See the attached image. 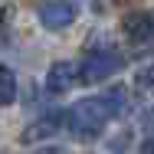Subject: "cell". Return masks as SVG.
<instances>
[{
	"mask_svg": "<svg viewBox=\"0 0 154 154\" xmlns=\"http://www.w3.org/2000/svg\"><path fill=\"white\" fill-rule=\"evenodd\" d=\"M125 98H128V92H125L122 85H115V89H108V92H102V95L79 98V102L66 112L69 134L79 138V141H95V138L105 131V125L115 122L125 112V105H128Z\"/></svg>",
	"mask_w": 154,
	"mask_h": 154,
	"instance_id": "obj_1",
	"label": "cell"
},
{
	"mask_svg": "<svg viewBox=\"0 0 154 154\" xmlns=\"http://www.w3.org/2000/svg\"><path fill=\"white\" fill-rule=\"evenodd\" d=\"M122 66H125V59L115 49H92V53L82 59V66H75V72H79V82L95 85V82H105L108 75L122 72Z\"/></svg>",
	"mask_w": 154,
	"mask_h": 154,
	"instance_id": "obj_2",
	"label": "cell"
},
{
	"mask_svg": "<svg viewBox=\"0 0 154 154\" xmlns=\"http://www.w3.org/2000/svg\"><path fill=\"white\" fill-rule=\"evenodd\" d=\"M36 17H39V23H43V30L59 33V30H66V26L75 23V3H72V0H46Z\"/></svg>",
	"mask_w": 154,
	"mask_h": 154,
	"instance_id": "obj_3",
	"label": "cell"
},
{
	"mask_svg": "<svg viewBox=\"0 0 154 154\" xmlns=\"http://www.w3.org/2000/svg\"><path fill=\"white\" fill-rule=\"evenodd\" d=\"M151 33H154V17L148 10H134V13L125 17V36L134 46H148L151 43Z\"/></svg>",
	"mask_w": 154,
	"mask_h": 154,
	"instance_id": "obj_4",
	"label": "cell"
},
{
	"mask_svg": "<svg viewBox=\"0 0 154 154\" xmlns=\"http://www.w3.org/2000/svg\"><path fill=\"white\" fill-rule=\"evenodd\" d=\"M75 82H79L75 62H53V66H49V72H46V89H49V95L69 92Z\"/></svg>",
	"mask_w": 154,
	"mask_h": 154,
	"instance_id": "obj_5",
	"label": "cell"
},
{
	"mask_svg": "<svg viewBox=\"0 0 154 154\" xmlns=\"http://www.w3.org/2000/svg\"><path fill=\"white\" fill-rule=\"evenodd\" d=\"M59 128H66V112H53L46 118H39L36 125H30V131H23V141H36V138H49Z\"/></svg>",
	"mask_w": 154,
	"mask_h": 154,
	"instance_id": "obj_6",
	"label": "cell"
},
{
	"mask_svg": "<svg viewBox=\"0 0 154 154\" xmlns=\"http://www.w3.org/2000/svg\"><path fill=\"white\" fill-rule=\"evenodd\" d=\"M13 102H17V75H13V69L0 66V108H7Z\"/></svg>",
	"mask_w": 154,
	"mask_h": 154,
	"instance_id": "obj_7",
	"label": "cell"
},
{
	"mask_svg": "<svg viewBox=\"0 0 154 154\" xmlns=\"http://www.w3.org/2000/svg\"><path fill=\"white\" fill-rule=\"evenodd\" d=\"M33 154H62L59 148H43V151H33Z\"/></svg>",
	"mask_w": 154,
	"mask_h": 154,
	"instance_id": "obj_8",
	"label": "cell"
},
{
	"mask_svg": "<svg viewBox=\"0 0 154 154\" xmlns=\"http://www.w3.org/2000/svg\"><path fill=\"white\" fill-rule=\"evenodd\" d=\"M141 154H151V138H144V144H141Z\"/></svg>",
	"mask_w": 154,
	"mask_h": 154,
	"instance_id": "obj_9",
	"label": "cell"
}]
</instances>
